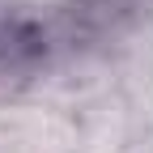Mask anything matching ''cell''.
Segmentation results:
<instances>
[{
    "instance_id": "obj_1",
    "label": "cell",
    "mask_w": 153,
    "mask_h": 153,
    "mask_svg": "<svg viewBox=\"0 0 153 153\" xmlns=\"http://www.w3.org/2000/svg\"><path fill=\"white\" fill-rule=\"evenodd\" d=\"M51 34L38 17L0 4V89L22 85L47 64Z\"/></svg>"
}]
</instances>
